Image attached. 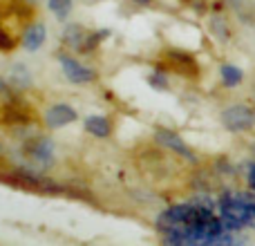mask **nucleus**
I'll return each instance as SVG.
<instances>
[{
  "mask_svg": "<svg viewBox=\"0 0 255 246\" xmlns=\"http://www.w3.org/2000/svg\"><path fill=\"white\" fill-rule=\"evenodd\" d=\"M7 184H13L18 188H27V190H40V193H61V186L54 184L52 179L47 177H40V175H34L29 170H16L13 175L4 177Z\"/></svg>",
  "mask_w": 255,
  "mask_h": 246,
  "instance_id": "2",
  "label": "nucleus"
},
{
  "mask_svg": "<svg viewBox=\"0 0 255 246\" xmlns=\"http://www.w3.org/2000/svg\"><path fill=\"white\" fill-rule=\"evenodd\" d=\"M249 186H251V190L255 193V163H251V168H249Z\"/></svg>",
  "mask_w": 255,
  "mask_h": 246,
  "instance_id": "18",
  "label": "nucleus"
},
{
  "mask_svg": "<svg viewBox=\"0 0 255 246\" xmlns=\"http://www.w3.org/2000/svg\"><path fill=\"white\" fill-rule=\"evenodd\" d=\"M13 47V40L9 34H4L2 29H0V52H9V49Z\"/></svg>",
  "mask_w": 255,
  "mask_h": 246,
  "instance_id": "17",
  "label": "nucleus"
},
{
  "mask_svg": "<svg viewBox=\"0 0 255 246\" xmlns=\"http://www.w3.org/2000/svg\"><path fill=\"white\" fill-rule=\"evenodd\" d=\"M154 139H157L161 145H166L168 150H172L175 154H181V157L188 159V161H197V157L193 154V150L181 141V136L177 134V132L166 130V127H157V130H154Z\"/></svg>",
  "mask_w": 255,
  "mask_h": 246,
  "instance_id": "5",
  "label": "nucleus"
},
{
  "mask_svg": "<svg viewBox=\"0 0 255 246\" xmlns=\"http://www.w3.org/2000/svg\"><path fill=\"white\" fill-rule=\"evenodd\" d=\"M134 2H136V4H139V7H148V4H150V2H152V0H134Z\"/></svg>",
  "mask_w": 255,
  "mask_h": 246,
  "instance_id": "20",
  "label": "nucleus"
},
{
  "mask_svg": "<svg viewBox=\"0 0 255 246\" xmlns=\"http://www.w3.org/2000/svg\"><path fill=\"white\" fill-rule=\"evenodd\" d=\"M220 74H222V83H224L226 88H238L244 79L242 70L235 67V65H231V63H224V65L220 67Z\"/></svg>",
  "mask_w": 255,
  "mask_h": 246,
  "instance_id": "11",
  "label": "nucleus"
},
{
  "mask_svg": "<svg viewBox=\"0 0 255 246\" xmlns=\"http://www.w3.org/2000/svg\"><path fill=\"white\" fill-rule=\"evenodd\" d=\"M45 40V25H31L29 29L25 31V36H22V47L27 49V52H36V49L43 45Z\"/></svg>",
  "mask_w": 255,
  "mask_h": 246,
  "instance_id": "8",
  "label": "nucleus"
},
{
  "mask_svg": "<svg viewBox=\"0 0 255 246\" xmlns=\"http://www.w3.org/2000/svg\"><path fill=\"white\" fill-rule=\"evenodd\" d=\"M58 63H61V70H63V74L67 76V81H72L74 85L92 83V81L97 79V72L90 70V67L83 65V63L74 61L72 56H65V54H61V56H58Z\"/></svg>",
  "mask_w": 255,
  "mask_h": 246,
  "instance_id": "4",
  "label": "nucleus"
},
{
  "mask_svg": "<svg viewBox=\"0 0 255 246\" xmlns=\"http://www.w3.org/2000/svg\"><path fill=\"white\" fill-rule=\"evenodd\" d=\"M27 154L31 161H36L40 168H49L54 163V143L47 136H36L34 141L27 143Z\"/></svg>",
  "mask_w": 255,
  "mask_h": 246,
  "instance_id": "6",
  "label": "nucleus"
},
{
  "mask_svg": "<svg viewBox=\"0 0 255 246\" xmlns=\"http://www.w3.org/2000/svg\"><path fill=\"white\" fill-rule=\"evenodd\" d=\"M220 217L229 231H242L255 226V197L244 193H224L217 202Z\"/></svg>",
  "mask_w": 255,
  "mask_h": 246,
  "instance_id": "1",
  "label": "nucleus"
},
{
  "mask_svg": "<svg viewBox=\"0 0 255 246\" xmlns=\"http://www.w3.org/2000/svg\"><path fill=\"white\" fill-rule=\"evenodd\" d=\"M148 83H150V88H154V90H166L168 88V79H166L163 72H152V74L148 76Z\"/></svg>",
  "mask_w": 255,
  "mask_h": 246,
  "instance_id": "15",
  "label": "nucleus"
},
{
  "mask_svg": "<svg viewBox=\"0 0 255 246\" xmlns=\"http://www.w3.org/2000/svg\"><path fill=\"white\" fill-rule=\"evenodd\" d=\"M9 85L11 83H7V81L0 79V94H9Z\"/></svg>",
  "mask_w": 255,
  "mask_h": 246,
  "instance_id": "19",
  "label": "nucleus"
},
{
  "mask_svg": "<svg viewBox=\"0 0 255 246\" xmlns=\"http://www.w3.org/2000/svg\"><path fill=\"white\" fill-rule=\"evenodd\" d=\"M34 2H36V0H34Z\"/></svg>",
  "mask_w": 255,
  "mask_h": 246,
  "instance_id": "21",
  "label": "nucleus"
},
{
  "mask_svg": "<svg viewBox=\"0 0 255 246\" xmlns=\"http://www.w3.org/2000/svg\"><path fill=\"white\" fill-rule=\"evenodd\" d=\"M31 83V76L27 72L25 65H13L11 70V85H18V88H27Z\"/></svg>",
  "mask_w": 255,
  "mask_h": 246,
  "instance_id": "12",
  "label": "nucleus"
},
{
  "mask_svg": "<svg viewBox=\"0 0 255 246\" xmlns=\"http://www.w3.org/2000/svg\"><path fill=\"white\" fill-rule=\"evenodd\" d=\"M85 130H88L90 134H94L97 139H106V136H110L112 125L106 117H88V119H85Z\"/></svg>",
  "mask_w": 255,
  "mask_h": 246,
  "instance_id": "9",
  "label": "nucleus"
},
{
  "mask_svg": "<svg viewBox=\"0 0 255 246\" xmlns=\"http://www.w3.org/2000/svg\"><path fill=\"white\" fill-rule=\"evenodd\" d=\"M211 27H213V31H215V34L220 36L222 40L229 38V31H226V25H224V20H222V18H213Z\"/></svg>",
  "mask_w": 255,
  "mask_h": 246,
  "instance_id": "16",
  "label": "nucleus"
},
{
  "mask_svg": "<svg viewBox=\"0 0 255 246\" xmlns=\"http://www.w3.org/2000/svg\"><path fill=\"white\" fill-rule=\"evenodd\" d=\"M108 36H110V29H99V31H94V34H88V38H85L83 49H81V52H92V49L99 47V43L106 40Z\"/></svg>",
  "mask_w": 255,
  "mask_h": 246,
  "instance_id": "14",
  "label": "nucleus"
},
{
  "mask_svg": "<svg viewBox=\"0 0 255 246\" xmlns=\"http://www.w3.org/2000/svg\"><path fill=\"white\" fill-rule=\"evenodd\" d=\"M63 38H65L67 45H72L74 49H79L81 52V49H83L85 38H88V31H85L81 25H67L65 31H63Z\"/></svg>",
  "mask_w": 255,
  "mask_h": 246,
  "instance_id": "10",
  "label": "nucleus"
},
{
  "mask_svg": "<svg viewBox=\"0 0 255 246\" xmlns=\"http://www.w3.org/2000/svg\"><path fill=\"white\" fill-rule=\"evenodd\" d=\"M79 119V115H76L74 108L70 106H52L47 112H45V125L49 127V130H58V127L63 125H70V123H74Z\"/></svg>",
  "mask_w": 255,
  "mask_h": 246,
  "instance_id": "7",
  "label": "nucleus"
},
{
  "mask_svg": "<svg viewBox=\"0 0 255 246\" xmlns=\"http://www.w3.org/2000/svg\"><path fill=\"white\" fill-rule=\"evenodd\" d=\"M222 123L231 132H247L255 125V112L249 106H231L222 112Z\"/></svg>",
  "mask_w": 255,
  "mask_h": 246,
  "instance_id": "3",
  "label": "nucleus"
},
{
  "mask_svg": "<svg viewBox=\"0 0 255 246\" xmlns=\"http://www.w3.org/2000/svg\"><path fill=\"white\" fill-rule=\"evenodd\" d=\"M49 2V9L54 11V16L58 20H65L67 13L72 11V0H47Z\"/></svg>",
  "mask_w": 255,
  "mask_h": 246,
  "instance_id": "13",
  "label": "nucleus"
}]
</instances>
